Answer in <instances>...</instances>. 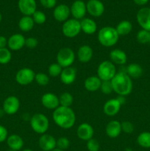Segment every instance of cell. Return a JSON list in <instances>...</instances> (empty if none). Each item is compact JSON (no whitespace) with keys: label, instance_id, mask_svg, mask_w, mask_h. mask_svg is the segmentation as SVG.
Returning <instances> with one entry per match:
<instances>
[{"label":"cell","instance_id":"25","mask_svg":"<svg viewBox=\"0 0 150 151\" xmlns=\"http://www.w3.org/2000/svg\"><path fill=\"white\" fill-rule=\"evenodd\" d=\"M81 30L87 35H93L97 30V25L95 21L90 18H84L80 21Z\"/></svg>","mask_w":150,"mask_h":151},{"label":"cell","instance_id":"46","mask_svg":"<svg viewBox=\"0 0 150 151\" xmlns=\"http://www.w3.org/2000/svg\"><path fill=\"white\" fill-rule=\"evenodd\" d=\"M117 100H119V102L121 106L124 105V103H126V99H125V97H124V96H118Z\"/></svg>","mask_w":150,"mask_h":151},{"label":"cell","instance_id":"14","mask_svg":"<svg viewBox=\"0 0 150 151\" xmlns=\"http://www.w3.org/2000/svg\"><path fill=\"white\" fill-rule=\"evenodd\" d=\"M87 12L94 17H99L104 12V5L100 0H89L86 4Z\"/></svg>","mask_w":150,"mask_h":151},{"label":"cell","instance_id":"29","mask_svg":"<svg viewBox=\"0 0 150 151\" xmlns=\"http://www.w3.org/2000/svg\"><path fill=\"white\" fill-rule=\"evenodd\" d=\"M126 74L130 77L131 78H140L143 74V69L139 64L136 63H132L128 65L126 70Z\"/></svg>","mask_w":150,"mask_h":151},{"label":"cell","instance_id":"33","mask_svg":"<svg viewBox=\"0 0 150 151\" xmlns=\"http://www.w3.org/2000/svg\"><path fill=\"white\" fill-rule=\"evenodd\" d=\"M12 53L7 47L0 49V64H7L11 60Z\"/></svg>","mask_w":150,"mask_h":151},{"label":"cell","instance_id":"52","mask_svg":"<svg viewBox=\"0 0 150 151\" xmlns=\"http://www.w3.org/2000/svg\"><path fill=\"white\" fill-rule=\"evenodd\" d=\"M149 43L150 44V32H149Z\"/></svg>","mask_w":150,"mask_h":151},{"label":"cell","instance_id":"37","mask_svg":"<svg viewBox=\"0 0 150 151\" xmlns=\"http://www.w3.org/2000/svg\"><path fill=\"white\" fill-rule=\"evenodd\" d=\"M70 146V141L68 138L64 137H60L58 139H57V147L60 150L64 151L67 150Z\"/></svg>","mask_w":150,"mask_h":151},{"label":"cell","instance_id":"1","mask_svg":"<svg viewBox=\"0 0 150 151\" xmlns=\"http://www.w3.org/2000/svg\"><path fill=\"white\" fill-rule=\"evenodd\" d=\"M54 123L63 129H70L76 122V114L71 107L59 106L52 114Z\"/></svg>","mask_w":150,"mask_h":151},{"label":"cell","instance_id":"23","mask_svg":"<svg viewBox=\"0 0 150 151\" xmlns=\"http://www.w3.org/2000/svg\"><path fill=\"white\" fill-rule=\"evenodd\" d=\"M110 61L115 65H124L127 61V55L124 50L114 49L110 52Z\"/></svg>","mask_w":150,"mask_h":151},{"label":"cell","instance_id":"16","mask_svg":"<svg viewBox=\"0 0 150 151\" xmlns=\"http://www.w3.org/2000/svg\"><path fill=\"white\" fill-rule=\"evenodd\" d=\"M25 40L26 38L21 34H13L7 39L8 49L13 51H18V50H21L25 46Z\"/></svg>","mask_w":150,"mask_h":151},{"label":"cell","instance_id":"7","mask_svg":"<svg viewBox=\"0 0 150 151\" xmlns=\"http://www.w3.org/2000/svg\"><path fill=\"white\" fill-rule=\"evenodd\" d=\"M75 60V53L69 47H63L57 54V63L63 68L71 66Z\"/></svg>","mask_w":150,"mask_h":151},{"label":"cell","instance_id":"12","mask_svg":"<svg viewBox=\"0 0 150 151\" xmlns=\"http://www.w3.org/2000/svg\"><path fill=\"white\" fill-rule=\"evenodd\" d=\"M38 145L43 151H51L57 147V139L50 134H42L38 139Z\"/></svg>","mask_w":150,"mask_h":151},{"label":"cell","instance_id":"43","mask_svg":"<svg viewBox=\"0 0 150 151\" xmlns=\"http://www.w3.org/2000/svg\"><path fill=\"white\" fill-rule=\"evenodd\" d=\"M8 137V132L7 128L3 125H0V143L6 141Z\"/></svg>","mask_w":150,"mask_h":151},{"label":"cell","instance_id":"22","mask_svg":"<svg viewBox=\"0 0 150 151\" xmlns=\"http://www.w3.org/2000/svg\"><path fill=\"white\" fill-rule=\"evenodd\" d=\"M94 56V50L89 45H82L77 50V58L81 63H88Z\"/></svg>","mask_w":150,"mask_h":151},{"label":"cell","instance_id":"10","mask_svg":"<svg viewBox=\"0 0 150 151\" xmlns=\"http://www.w3.org/2000/svg\"><path fill=\"white\" fill-rule=\"evenodd\" d=\"M136 19L142 29L150 32V7L140 9L137 13Z\"/></svg>","mask_w":150,"mask_h":151},{"label":"cell","instance_id":"34","mask_svg":"<svg viewBox=\"0 0 150 151\" xmlns=\"http://www.w3.org/2000/svg\"><path fill=\"white\" fill-rule=\"evenodd\" d=\"M35 81L39 86H44L49 83V77L44 72H39V73L35 74Z\"/></svg>","mask_w":150,"mask_h":151},{"label":"cell","instance_id":"49","mask_svg":"<svg viewBox=\"0 0 150 151\" xmlns=\"http://www.w3.org/2000/svg\"><path fill=\"white\" fill-rule=\"evenodd\" d=\"M51 151H63V150H60V149H59V148H57V147H56V148H54V150H52Z\"/></svg>","mask_w":150,"mask_h":151},{"label":"cell","instance_id":"44","mask_svg":"<svg viewBox=\"0 0 150 151\" xmlns=\"http://www.w3.org/2000/svg\"><path fill=\"white\" fill-rule=\"evenodd\" d=\"M7 46V39L3 35H0V49L5 48Z\"/></svg>","mask_w":150,"mask_h":151},{"label":"cell","instance_id":"9","mask_svg":"<svg viewBox=\"0 0 150 151\" xmlns=\"http://www.w3.org/2000/svg\"><path fill=\"white\" fill-rule=\"evenodd\" d=\"M19 108L20 101L16 96H9L3 102L2 109L4 113L8 115H13L17 113Z\"/></svg>","mask_w":150,"mask_h":151},{"label":"cell","instance_id":"27","mask_svg":"<svg viewBox=\"0 0 150 151\" xmlns=\"http://www.w3.org/2000/svg\"><path fill=\"white\" fill-rule=\"evenodd\" d=\"M35 25L32 16H24L20 19L19 22V27L22 32H29L32 30Z\"/></svg>","mask_w":150,"mask_h":151},{"label":"cell","instance_id":"18","mask_svg":"<svg viewBox=\"0 0 150 151\" xmlns=\"http://www.w3.org/2000/svg\"><path fill=\"white\" fill-rule=\"evenodd\" d=\"M71 14L70 8L65 4L56 6L53 11V16L54 19L59 22H65L69 19Z\"/></svg>","mask_w":150,"mask_h":151},{"label":"cell","instance_id":"30","mask_svg":"<svg viewBox=\"0 0 150 151\" xmlns=\"http://www.w3.org/2000/svg\"><path fill=\"white\" fill-rule=\"evenodd\" d=\"M137 143L144 148H150V132L141 133L137 137Z\"/></svg>","mask_w":150,"mask_h":151},{"label":"cell","instance_id":"36","mask_svg":"<svg viewBox=\"0 0 150 151\" xmlns=\"http://www.w3.org/2000/svg\"><path fill=\"white\" fill-rule=\"evenodd\" d=\"M35 24H43L46 21V16L45 13L40 10H36L32 16Z\"/></svg>","mask_w":150,"mask_h":151},{"label":"cell","instance_id":"47","mask_svg":"<svg viewBox=\"0 0 150 151\" xmlns=\"http://www.w3.org/2000/svg\"><path fill=\"white\" fill-rule=\"evenodd\" d=\"M4 114H5V113H4V110L2 109H0V118L2 117Z\"/></svg>","mask_w":150,"mask_h":151},{"label":"cell","instance_id":"20","mask_svg":"<svg viewBox=\"0 0 150 151\" xmlns=\"http://www.w3.org/2000/svg\"><path fill=\"white\" fill-rule=\"evenodd\" d=\"M61 82L65 85H71L74 83L76 78V70L72 66L63 68L60 75Z\"/></svg>","mask_w":150,"mask_h":151},{"label":"cell","instance_id":"31","mask_svg":"<svg viewBox=\"0 0 150 151\" xmlns=\"http://www.w3.org/2000/svg\"><path fill=\"white\" fill-rule=\"evenodd\" d=\"M74 102V97L69 92H63L59 97L60 106L63 107H71Z\"/></svg>","mask_w":150,"mask_h":151},{"label":"cell","instance_id":"3","mask_svg":"<svg viewBox=\"0 0 150 151\" xmlns=\"http://www.w3.org/2000/svg\"><path fill=\"white\" fill-rule=\"evenodd\" d=\"M97 37L101 45L105 47H110L117 44L120 36L118 34L116 28L107 26L99 29Z\"/></svg>","mask_w":150,"mask_h":151},{"label":"cell","instance_id":"13","mask_svg":"<svg viewBox=\"0 0 150 151\" xmlns=\"http://www.w3.org/2000/svg\"><path fill=\"white\" fill-rule=\"evenodd\" d=\"M41 101L42 106L49 110H55L60 106L59 97H57L54 93H45L41 97Z\"/></svg>","mask_w":150,"mask_h":151},{"label":"cell","instance_id":"11","mask_svg":"<svg viewBox=\"0 0 150 151\" xmlns=\"http://www.w3.org/2000/svg\"><path fill=\"white\" fill-rule=\"evenodd\" d=\"M70 10L74 19L79 21L80 19L82 20L87 13L86 4L82 0H76L71 6Z\"/></svg>","mask_w":150,"mask_h":151},{"label":"cell","instance_id":"17","mask_svg":"<svg viewBox=\"0 0 150 151\" xmlns=\"http://www.w3.org/2000/svg\"><path fill=\"white\" fill-rule=\"evenodd\" d=\"M18 6L24 16H32L36 11L37 4L35 0H19Z\"/></svg>","mask_w":150,"mask_h":151},{"label":"cell","instance_id":"45","mask_svg":"<svg viewBox=\"0 0 150 151\" xmlns=\"http://www.w3.org/2000/svg\"><path fill=\"white\" fill-rule=\"evenodd\" d=\"M149 0H133L134 2L138 5H144L146 4Z\"/></svg>","mask_w":150,"mask_h":151},{"label":"cell","instance_id":"38","mask_svg":"<svg viewBox=\"0 0 150 151\" xmlns=\"http://www.w3.org/2000/svg\"><path fill=\"white\" fill-rule=\"evenodd\" d=\"M100 90H101V92L104 94H110V93L113 92V88L111 83V81H101Z\"/></svg>","mask_w":150,"mask_h":151},{"label":"cell","instance_id":"50","mask_svg":"<svg viewBox=\"0 0 150 151\" xmlns=\"http://www.w3.org/2000/svg\"><path fill=\"white\" fill-rule=\"evenodd\" d=\"M22 151H33V150H31V149H24V150H23Z\"/></svg>","mask_w":150,"mask_h":151},{"label":"cell","instance_id":"4","mask_svg":"<svg viewBox=\"0 0 150 151\" xmlns=\"http://www.w3.org/2000/svg\"><path fill=\"white\" fill-rule=\"evenodd\" d=\"M30 126L34 132L42 135L48 131L49 128V121L45 114L36 113L31 116Z\"/></svg>","mask_w":150,"mask_h":151},{"label":"cell","instance_id":"54","mask_svg":"<svg viewBox=\"0 0 150 151\" xmlns=\"http://www.w3.org/2000/svg\"><path fill=\"white\" fill-rule=\"evenodd\" d=\"M149 1H150V0H149Z\"/></svg>","mask_w":150,"mask_h":151},{"label":"cell","instance_id":"2","mask_svg":"<svg viewBox=\"0 0 150 151\" xmlns=\"http://www.w3.org/2000/svg\"><path fill=\"white\" fill-rule=\"evenodd\" d=\"M113 91L118 94L119 96L129 95L133 88L132 78L125 72H119L116 73L114 78L111 81Z\"/></svg>","mask_w":150,"mask_h":151},{"label":"cell","instance_id":"41","mask_svg":"<svg viewBox=\"0 0 150 151\" xmlns=\"http://www.w3.org/2000/svg\"><path fill=\"white\" fill-rule=\"evenodd\" d=\"M38 45V41L36 38L34 37H29V38H26L25 40V46L27 48L31 49H35Z\"/></svg>","mask_w":150,"mask_h":151},{"label":"cell","instance_id":"28","mask_svg":"<svg viewBox=\"0 0 150 151\" xmlns=\"http://www.w3.org/2000/svg\"><path fill=\"white\" fill-rule=\"evenodd\" d=\"M116 29L119 36H125L131 32L132 29V24L129 21H121L118 24Z\"/></svg>","mask_w":150,"mask_h":151},{"label":"cell","instance_id":"39","mask_svg":"<svg viewBox=\"0 0 150 151\" xmlns=\"http://www.w3.org/2000/svg\"><path fill=\"white\" fill-rule=\"evenodd\" d=\"M87 149L88 151H99L100 148L99 142L96 139H91L87 141Z\"/></svg>","mask_w":150,"mask_h":151},{"label":"cell","instance_id":"6","mask_svg":"<svg viewBox=\"0 0 150 151\" xmlns=\"http://www.w3.org/2000/svg\"><path fill=\"white\" fill-rule=\"evenodd\" d=\"M81 32L80 21L75 19H68L62 26V32L66 38H73L77 36Z\"/></svg>","mask_w":150,"mask_h":151},{"label":"cell","instance_id":"51","mask_svg":"<svg viewBox=\"0 0 150 151\" xmlns=\"http://www.w3.org/2000/svg\"><path fill=\"white\" fill-rule=\"evenodd\" d=\"M1 19H2V16H1V13H0V22H1Z\"/></svg>","mask_w":150,"mask_h":151},{"label":"cell","instance_id":"48","mask_svg":"<svg viewBox=\"0 0 150 151\" xmlns=\"http://www.w3.org/2000/svg\"><path fill=\"white\" fill-rule=\"evenodd\" d=\"M124 151H133L132 148H130V147H126V148H125Z\"/></svg>","mask_w":150,"mask_h":151},{"label":"cell","instance_id":"15","mask_svg":"<svg viewBox=\"0 0 150 151\" xmlns=\"http://www.w3.org/2000/svg\"><path fill=\"white\" fill-rule=\"evenodd\" d=\"M94 134V128L87 122H83L78 126L76 129V135L79 139L82 141H88L93 138Z\"/></svg>","mask_w":150,"mask_h":151},{"label":"cell","instance_id":"26","mask_svg":"<svg viewBox=\"0 0 150 151\" xmlns=\"http://www.w3.org/2000/svg\"><path fill=\"white\" fill-rule=\"evenodd\" d=\"M7 145L12 150L19 151L23 147L24 140L18 134H11L7 139Z\"/></svg>","mask_w":150,"mask_h":151},{"label":"cell","instance_id":"35","mask_svg":"<svg viewBox=\"0 0 150 151\" xmlns=\"http://www.w3.org/2000/svg\"><path fill=\"white\" fill-rule=\"evenodd\" d=\"M149 31L145 30V29H141L138 31L136 35V39L138 43L140 44H147L149 41Z\"/></svg>","mask_w":150,"mask_h":151},{"label":"cell","instance_id":"24","mask_svg":"<svg viewBox=\"0 0 150 151\" xmlns=\"http://www.w3.org/2000/svg\"><path fill=\"white\" fill-rule=\"evenodd\" d=\"M101 81L97 75H92L87 78L84 81V87L88 91H96L100 89Z\"/></svg>","mask_w":150,"mask_h":151},{"label":"cell","instance_id":"8","mask_svg":"<svg viewBox=\"0 0 150 151\" xmlns=\"http://www.w3.org/2000/svg\"><path fill=\"white\" fill-rule=\"evenodd\" d=\"M35 73L30 68H22L16 75V81L21 86H27L35 81Z\"/></svg>","mask_w":150,"mask_h":151},{"label":"cell","instance_id":"21","mask_svg":"<svg viewBox=\"0 0 150 151\" xmlns=\"http://www.w3.org/2000/svg\"><path fill=\"white\" fill-rule=\"evenodd\" d=\"M106 134L108 137L111 139L117 138L119 137L121 131V122L118 120H111L107 123L105 128Z\"/></svg>","mask_w":150,"mask_h":151},{"label":"cell","instance_id":"32","mask_svg":"<svg viewBox=\"0 0 150 151\" xmlns=\"http://www.w3.org/2000/svg\"><path fill=\"white\" fill-rule=\"evenodd\" d=\"M63 69V68L57 63H51L48 68L49 76L51 77V78H57L58 76L60 77Z\"/></svg>","mask_w":150,"mask_h":151},{"label":"cell","instance_id":"42","mask_svg":"<svg viewBox=\"0 0 150 151\" xmlns=\"http://www.w3.org/2000/svg\"><path fill=\"white\" fill-rule=\"evenodd\" d=\"M41 5L45 8H53L56 7L57 0H40Z\"/></svg>","mask_w":150,"mask_h":151},{"label":"cell","instance_id":"19","mask_svg":"<svg viewBox=\"0 0 150 151\" xmlns=\"http://www.w3.org/2000/svg\"><path fill=\"white\" fill-rule=\"evenodd\" d=\"M121 106L117 98L110 99L104 103L103 111L107 116H113L119 113Z\"/></svg>","mask_w":150,"mask_h":151},{"label":"cell","instance_id":"53","mask_svg":"<svg viewBox=\"0 0 150 151\" xmlns=\"http://www.w3.org/2000/svg\"><path fill=\"white\" fill-rule=\"evenodd\" d=\"M9 151H15V150H10Z\"/></svg>","mask_w":150,"mask_h":151},{"label":"cell","instance_id":"40","mask_svg":"<svg viewBox=\"0 0 150 151\" xmlns=\"http://www.w3.org/2000/svg\"><path fill=\"white\" fill-rule=\"evenodd\" d=\"M121 131L125 134H130L135 130L133 124L129 121H123L122 122H121Z\"/></svg>","mask_w":150,"mask_h":151},{"label":"cell","instance_id":"5","mask_svg":"<svg viewBox=\"0 0 150 151\" xmlns=\"http://www.w3.org/2000/svg\"><path fill=\"white\" fill-rule=\"evenodd\" d=\"M117 73L116 65L110 60H104L97 68V76L101 81H112Z\"/></svg>","mask_w":150,"mask_h":151}]
</instances>
